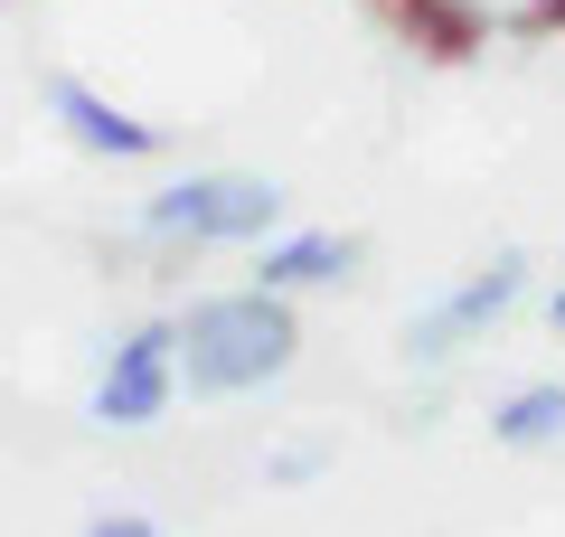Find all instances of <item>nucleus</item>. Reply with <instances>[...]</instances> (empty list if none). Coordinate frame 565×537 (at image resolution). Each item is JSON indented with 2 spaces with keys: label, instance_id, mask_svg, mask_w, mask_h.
Returning <instances> with one entry per match:
<instances>
[{
  "label": "nucleus",
  "instance_id": "obj_9",
  "mask_svg": "<svg viewBox=\"0 0 565 537\" xmlns=\"http://www.w3.org/2000/svg\"><path fill=\"white\" fill-rule=\"evenodd\" d=\"M546 320H556V330H565V283H556V293H546Z\"/></svg>",
  "mask_w": 565,
  "mask_h": 537
},
{
  "label": "nucleus",
  "instance_id": "obj_1",
  "mask_svg": "<svg viewBox=\"0 0 565 537\" xmlns=\"http://www.w3.org/2000/svg\"><path fill=\"white\" fill-rule=\"evenodd\" d=\"M292 358H302L292 293L226 283V293H199L180 312V378H189V397H264L274 378H292Z\"/></svg>",
  "mask_w": 565,
  "mask_h": 537
},
{
  "label": "nucleus",
  "instance_id": "obj_2",
  "mask_svg": "<svg viewBox=\"0 0 565 537\" xmlns=\"http://www.w3.org/2000/svg\"><path fill=\"white\" fill-rule=\"evenodd\" d=\"M132 227L151 245H189V255H207V245H264V236H282V189L264 170H189L170 189H151Z\"/></svg>",
  "mask_w": 565,
  "mask_h": 537
},
{
  "label": "nucleus",
  "instance_id": "obj_8",
  "mask_svg": "<svg viewBox=\"0 0 565 537\" xmlns=\"http://www.w3.org/2000/svg\"><path fill=\"white\" fill-rule=\"evenodd\" d=\"M85 537H170V528L151 509H95V518H85Z\"/></svg>",
  "mask_w": 565,
  "mask_h": 537
},
{
  "label": "nucleus",
  "instance_id": "obj_7",
  "mask_svg": "<svg viewBox=\"0 0 565 537\" xmlns=\"http://www.w3.org/2000/svg\"><path fill=\"white\" fill-rule=\"evenodd\" d=\"M490 443H509V453H546V443H565V378L509 387V397L490 406Z\"/></svg>",
  "mask_w": 565,
  "mask_h": 537
},
{
  "label": "nucleus",
  "instance_id": "obj_4",
  "mask_svg": "<svg viewBox=\"0 0 565 537\" xmlns=\"http://www.w3.org/2000/svg\"><path fill=\"white\" fill-rule=\"evenodd\" d=\"M519 302H527V255L509 245V255H490L481 274L444 283V293H434L415 320H405V358H415V368H452V358H462L481 330H500Z\"/></svg>",
  "mask_w": 565,
  "mask_h": 537
},
{
  "label": "nucleus",
  "instance_id": "obj_6",
  "mask_svg": "<svg viewBox=\"0 0 565 537\" xmlns=\"http://www.w3.org/2000/svg\"><path fill=\"white\" fill-rule=\"evenodd\" d=\"M349 274H359V236H340V227H282V236L255 245L264 293H330Z\"/></svg>",
  "mask_w": 565,
  "mask_h": 537
},
{
  "label": "nucleus",
  "instance_id": "obj_3",
  "mask_svg": "<svg viewBox=\"0 0 565 537\" xmlns=\"http://www.w3.org/2000/svg\"><path fill=\"white\" fill-rule=\"evenodd\" d=\"M180 320H141V330H122L114 349H104L95 368V397H85V415L104 424V434H151V424L180 406Z\"/></svg>",
  "mask_w": 565,
  "mask_h": 537
},
{
  "label": "nucleus",
  "instance_id": "obj_5",
  "mask_svg": "<svg viewBox=\"0 0 565 537\" xmlns=\"http://www.w3.org/2000/svg\"><path fill=\"white\" fill-rule=\"evenodd\" d=\"M47 123H57L76 151H95V160H151V151H161V123L122 114V104L95 95L85 76H47Z\"/></svg>",
  "mask_w": 565,
  "mask_h": 537
}]
</instances>
